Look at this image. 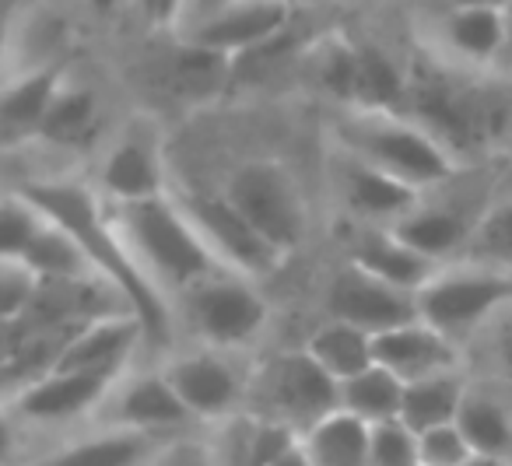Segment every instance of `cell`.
I'll return each mask as SVG.
<instances>
[{
    "mask_svg": "<svg viewBox=\"0 0 512 466\" xmlns=\"http://www.w3.org/2000/svg\"><path fill=\"white\" fill-rule=\"evenodd\" d=\"M207 445H211L214 466H256V417H228L218 424V435Z\"/></svg>",
    "mask_w": 512,
    "mask_h": 466,
    "instance_id": "d6a6232c",
    "label": "cell"
},
{
    "mask_svg": "<svg viewBox=\"0 0 512 466\" xmlns=\"http://www.w3.org/2000/svg\"><path fill=\"white\" fill-rule=\"evenodd\" d=\"M95 120H99V106H95V95L88 88H60L50 113H46L43 130H39V141L81 144L85 137H92Z\"/></svg>",
    "mask_w": 512,
    "mask_h": 466,
    "instance_id": "f546056e",
    "label": "cell"
},
{
    "mask_svg": "<svg viewBox=\"0 0 512 466\" xmlns=\"http://www.w3.org/2000/svg\"><path fill=\"white\" fill-rule=\"evenodd\" d=\"M183 312L190 319L193 333L211 344V351H235L246 347L267 323V302L246 284L239 274H218L204 277L183 291Z\"/></svg>",
    "mask_w": 512,
    "mask_h": 466,
    "instance_id": "ba28073f",
    "label": "cell"
},
{
    "mask_svg": "<svg viewBox=\"0 0 512 466\" xmlns=\"http://www.w3.org/2000/svg\"><path fill=\"white\" fill-rule=\"evenodd\" d=\"M505 11V43H502V67H512V4H502Z\"/></svg>",
    "mask_w": 512,
    "mask_h": 466,
    "instance_id": "74e56055",
    "label": "cell"
},
{
    "mask_svg": "<svg viewBox=\"0 0 512 466\" xmlns=\"http://www.w3.org/2000/svg\"><path fill=\"white\" fill-rule=\"evenodd\" d=\"M467 466H512L509 459H495V456H474Z\"/></svg>",
    "mask_w": 512,
    "mask_h": 466,
    "instance_id": "ab89813d",
    "label": "cell"
},
{
    "mask_svg": "<svg viewBox=\"0 0 512 466\" xmlns=\"http://www.w3.org/2000/svg\"><path fill=\"white\" fill-rule=\"evenodd\" d=\"M327 309H330V319L358 326V330H365L369 337H383V333L411 326L421 319L418 295L400 291V288H393V284L379 281V277L365 274L355 263H344L334 274Z\"/></svg>",
    "mask_w": 512,
    "mask_h": 466,
    "instance_id": "30bf717a",
    "label": "cell"
},
{
    "mask_svg": "<svg viewBox=\"0 0 512 466\" xmlns=\"http://www.w3.org/2000/svg\"><path fill=\"white\" fill-rule=\"evenodd\" d=\"M334 186H337V197L344 200V207L362 225L390 228L421 204V190L372 169V165L358 162L348 151H341L334 162Z\"/></svg>",
    "mask_w": 512,
    "mask_h": 466,
    "instance_id": "4fadbf2b",
    "label": "cell"
},
{
    "mask_svg": "<svg viewBox=\"0 0 512 466\" xmlns=\"http://www.w3.org/2000/svg\"><path fill=\"white\" fill-rule=\"evenodd\" d=\"M176 18L183 46L221 60L246 57V53L260 50L264 43L292 29V8L288 4H267V0L176 8Z\"/></svg>",
    "mask_w": 512,
    "mask_h": 466,
    "instance_id": "8992f818",
    "label": "cell"
},
{
    "mask_svg": "<svg viewBox=\"0 0 512 466\" xmlns=\"http://www.w3.org/2000/svg\"><path fill=\"white\" fill-rule=\"evenodd\" d=\"M151 466H214L211 445L197 442V438H172L162 445Z\"/></svg>",
    "mask_w": 512,
    "mask_h": 466,
    "instance_id": "8d00e7d4",
    "label": "cell"
},
{
    "mask_svg": "<svg viewBox=\"0 0 512 466\" xmlns=\"http://www.w3.org/2000/svg\"><path fill=\"white\" fill-rule=\"evenodd\" d=\"M505 305H512V277L498 274V270L474 267V263L442 267L418 291L421 323L439 330L456 347L463 340L477 337Z\"/></svg>",
    "mask_w": 512,
    "mask_h": 466,
    "instance_id": "5b68a950",
    "label": "cell"
},
{
    "mask_svg": "<svg viewBox=\"0 0 512 466\" xmlns=\"http://www.w3.org/2000/svg\"><path fill=\"white\" fill-rule=\"evenodd\" d=\"M306 354L344 386L355 375L369 372L376 365V337H369L365 330L348 323H337V319H327L320 330L309 337Z\"/></svg>",
    "mask_w": 512,
    "mask_h": 466,
    "instance_id": "cb8c5ba5",
    "label": "cell"
},
{
    "mask_svg": "<svg viewBox=\"0 0 512 466\" xmlns=\"http://www.w3.org/2000/svg\"><path fill=\"white\" fill-rule=\"evenodd\" d=\"M474 456L477 452L470 449V442L456 424L421 435V466H467Z\"/></svg>",
    "mask_w": 512,
    "mask_h": 466,
    "instance_id": "e575fe53",
    "label": "cell"
},
{
    "mask_svg": "<svg viewBox=\"0 0 512 466\" xmlns=\"http://www.w3.org/2000/svg\"><path fill=\"white\" fill-rule=\"evenodd\" d=\"M102 193L113 204H144V200H162L165 197V172L162 158L151 137L127 134L120 137L113 151L106 155L99 172Z\"/></svg>",
    "mask_w": 512,
    "mask_h": 466,
    "instance_id": "e0dca14e",
    "label": "cell"
},
{
    "mask_svg": "<svg viewBox=\"0 0 512 466\" xmlns=\"http://www.w3.org/2000/svg\"><path fill=\"white\" fill-rule=\"evenodd\" d=\"M15 260H22L29 270H36L39 281H92V277H99V270L85 256V249L78 246V239L67 228H60L57 221L46 218V214Z\"/></svg>",
    "mask_w": 512,
    "mask_h": 466,
    "instance_id": "603a6c76",
    "label": "cell"
},
{
    "mask_svg": "<svg viewBox=\"0 0 512 466\" xmlns=\"http://www.w3.org/2000/svg\"><path fill=\"white\" fill-rule=\"evenodd\" d=\"M477 225H470L467 214L453 211V207H439V204H418L407 218H400L397 225H390V232L404 242L407 249H414L425 260L439 263L446 256L467 249L470 235Z\"/></svg>",
    "mask_w": 512,
    "mask_h": 466,
    "instance_id": "44dd1931",
    "label": "cell"
},
{
    "mask_svg": "<svg viewBox=\"0 0 512 466\" xmlns=\"http://www.w3.org/2000/svg\"><path fill=\"white\" fill-rule=\"evenodd\" d=\"M60 88H64L60 85V67H39V71H29L18 81H11L4 88V102H0L4 144H22L29 137H39Z\"/></svg>",
    "mask_w": 512,
    "mask_h": 466,
    "instance_id": "ffe728a7",
    "label": "cell"
},
{
    "mask_svg": "<svg viewBox=\"0 0 512 466\" xmlns=\"http://www.w3.org/2000/svg\"><path fill=\"white\" fill-rule=\"evenodd\" d=\"M348 263H355L358 270L379 277V281L393 284L400 291H411L418 295L435 274H439V263L425 260L414 249H407L390 228L383 225H358L355 235L348 242Z\"/></svg>",
    "mask_w": 512,
    "mask_h": 466,
    "instance_id": "2e32d148",
    "label": "cell"
},
{
    "mask_svg": "<svg viewBox=\"0 0 512 466\" xmlns=\"http://www.w3.org/2000/svg\"><path fill=\"white\" fill-rule=\"evenodd\" d=\"M144 340V326L137 316H109L85 326L60 358L57 372H99L120 375Z\"/></svg>",
    "mask_w": 512,
    "mask_h": 466,
    "instance_id": "ac0fdd59",
    "label": "cell"
},
{
    "mask_svg": "<svg viewBox=\"0 0 512 466\" xmlns=\"http://www.w3.org/2000/svg\"><path fill=\"white\" fill-rule=\"evenodd\" d=\"M369 466H421V435L400 417L372 424Z\"/></svg>",
    "mask_w": 512,
    "mask_h": 466,
    "instance_id": "1f68e13d",
    "label": "cell"
},
{
    "mask_svg": "<svg viewBox=\"0 0 512 466\" xmlns=\"http://www.w3.org/2000/svg\"><path fill=\"white\" fill-rule=\"evenodd\" d=\"M274 466H313V463H309L306 449H302V445H299V449H292L285 459H281V463H274Z\"/></svg>",
    "mask_w": 512,
    "mask_h": 466,
    "instance_id": "f35d334b",
    "label": "cell"
},
{
    "mask_svg": "<svg viewBox=\"0 0 512 466\" xmlns=\"http://www.w3.org/2000/svg\"><path fill=\"white\" fill-rule=\"evenodd\" d=\"M477 337H484V344H488V358L495 365L498 379H505L512 386V305L495 312V319Z\"/></svg>",
    "mask_w": 512,
    "mask_h": 466,
    "instance_id": "d590c367",
    "label": "cell"
},
{
    "mask_svg": "<svg viewBox=\"0 0 512 466\" xmlns=\"http://www.w3.org/2000/svg\"><path fill=\"white\" fill-rule=\"evenodd\" d=\"M404 393L407 382H400L390 368L372 365L369 372L355 375L341 386V410L365 424L397 421L404 414Z\"/></svg>",
    "mask_w": 512,
    "mask_h": 466,
    "instance_id": "83f0119b",
    "label": "cell"
},
{
    "mask_svg": "<svg viewBox=\"0 0 512 466\" xmlns=\"http://www.w3.org/2000/svg\"><path fill=\"white\" fill-rule=\"evenodd\" d=\"M39 284H43L39 274L25 267L22 260H4V267H0V312H4V323H11V319H18L29 309Z\"/></svg>",
    "mask_w": 512,
    "mask_h": 466,
    "instance_id": "836d02e7",
    "label": "cell"
},
{
    "mask_svg": "<svg viewBox=\"0 0 512 466\" xmlns=\"http://www.w3.org/2000/svg\"><path fill=\"white\" fill-rule=\"evenodd\" d=\"M467 263L512 277V200L495 204L484 218H477L467 242Z\"/></svg>",
    "mask_w": 512,
    "mask_h": 466,
    "instance_id": "4dcf8cb0",
    "label": "cell"
},
{
    "mask_svg": "<svg viewBox=\"0 0 512 466\" xmlns=\"http://www.w3.org/2000/svg\"><path fill=\"white\" fill-rule=\"evenodd\" d=\"M309 78L334 99L348 102L351 109L358 106V43L344 36L320 39L313 50L306 53Z\"/></svg>",
    "mask_w": 512,
    "mask_h": 466,
    "instance_id": "f1b7e54d",
    "label": "cell"
},
{
    "mask_svg": "<svg viewBox=\"0 0 512 466\" xmlns=\"http://www.w3.org/2000/svg\"><path fill=\"white\" fill-rule=\"evenodd\" d=\"M435 57L453 67H491L502 60L505 11L495 4H460L442 8L432 18Z\"/></svg>",
    "mask_w": 512,
    "mask_h": 466,
    "instance_id": "7c38bea8",
    "label": "cell"
},
{
    "mask_svg": "<svg viewBox=\"0 0 512 466\" xmlns=\"http://www.w3.org/2000/svg\"><path fill=\"white\" fill-rule=\"evenodd\" d=\"M158 452H162L158 435L113 428L64 445L60 452H50L29 466H151Z\"/></svg>",
    "mask_w": 512,
    "mask_h": 466,
    "instance_id": "7402d4cb",
    "label": "cell"
},
{
    "mask_svg": "<svg viewBox=\"0 0 512 466\" xmlns=\"http://www.w3.org/2000/svg\"><path fill=\"white\" fill-rule=\"evenodd\" d=\"M246 403L256 421L285 424L302 438L341 410V382L330 379L306 351L278 354L249 375Z\"/></svg>",
    "mask_w": 512,
    "mask_h": 466,
    "instance_id": "277c9868",
    "label": "cell"
},
{
    "mask_svg": "<svg viewBox=\"0 0 512 466\" xmlns=\"http://www.w3.org/2000/svg\"><path fill=\"white\" fill-rule=\"evenodd\" d=\"M116 424L127 431H144V435H158V431H179L197 417L186 410V403L176 396L162 372H148L130 379L120 389L113 403Z\"/></svg>",
    "mask_w": 512,
    "mask_h": 466,
    "instance_id": "d6986e66",
    "label": "cell"
},
{
    "mask_svg": "<svg viewBox=\"0 0 512 466\" xmlns=\"http://www.w3.org/2000/svg\"><path fill=\"white\" fill-rule=\"evenodd\" d=\"M225 197L235 211L264 235L278 253H292L302 246L309 228V211L295 186L292 172L278 162H249L228 183Z\"/></svg>",
    "mask_w": 512,
    "mask_h": 466,
    "instance_id": "52a82bcc",
    "label": "cell"
},
{
    "mask_svg": "<svg viewBox=\"0 0 512 466\" xmlns=\"http://www.w3.org/2000/svg\"><path fill=\"white\" fill-rule=\"evenodd\" d=\"M29 204H36L50 221H57L60 228L78 239V246L85 249V256L92 260V267L99 270V277H106L116 291L130 302L134 316L144 326V340L151 347H165L172 337V309L165 305L162 288L137 267V260L130 256V249L123 246V239L116 235L109 211L99 204L92 190L78 183H25L22 190Z\"/></svg>",
    "mask_w": 512,
    "mask_h": 466,
    "instance_id": "6da1fadb",
    "label": "cell"
},
{
    "mask_svg": "<svg viewBox=\"0 0 512 466\" xmlns=\"http://www.w3.org/2000/svg\"><path fill=\"white\" fill-rule=\"evenodd\" d=\"M120 375H99V372H50L46 379L32 382L29 389L15 396L11 407L22 417L39 424L71 421L85 410L99 407L116 386Z\"/></svg>",
    "mask_w": 512,
    "mask_h": 466,
    "instance_id": "5bb4252c",
    "label": "cell"
},
{
    "mask_svg": "<svg viewBox=\"0 0 512 466\" xmlns=\"http://www.w3.org/2000/svg\"><path fill=\"white\" fill-rule=\"evenodd\" d=\"M376 365L390 368L400 382H421L432 375L460 372V347L428 323H411L376 337Z\"/></svg>",
    "mask_w": 512,
    "mask_h": 466,
    "instance_id": "9a60e30c",
    "label": "cell"
},
{
    "mask_svg": "<svg viewBox=\"0 0 512 466\" xmlns=\"http://www.w3.org/2000/svg\"><path fill=\"white\" fill-rule=\"evenodd\" d=\"M467 389L470 386L460 372H446V375L411 382L404 393V414H400V421L418 431V435L435 431V428H449V424H456V417H460Z\"/></svg>",
    "mask_w": 512,
    "mask_h": 466,
    "instance_id": "484cf974",
    "label": "cell"
},
{
    "mask_svg": "<svg viewBox=\"0 0 512 466\" xmlns=\"http://www.w3.org/2000/svg\"><path fill=\"white\" fill-rule=\"evenodd\" d=\"M109 221H113L123 246L130 249V256L137 260V267L158 288L165 284L176 295H183L204 277L225 270L204 242V235L186 218L183 207L169 197L144 200V204H113Z\"/></svg>",
    "mask_w": 512,
    "mask_h": 466,
    "instance_id": "7a4b0ae2",
    "label": "cell"
},
{
    "mask_svg": "<svg viewBox=\"0 0 512 466\" xmlns=\"http://www.w3.org/2000/svg\"><path fill=\"white\" fill-rule=\"evenodd\" d=\"M456 428L463 431V438H467L477 456H512V407L498 393H491V389H467Z\"/></svg>",
    "mask_w": 512,
    "mask_h": 466,
    "instance_id": "d4e9b609",
    "label": "cell"
},
{
    "mask_svg": "<svg viewBox=\"0 0 512 466\" xmlns=\"http://www.w3.org/2000/svg\"><path fill=\"white\" fill-rule=\"evenodd\" d=\"M369 442L372 424L358 421L344 410H337L334 417L316 424L309 435H302V449L313 466H369Z\"/></svg>",
    "mask_w": 512,
    "mask_h": 466,
    "instance_id": "4316f807",
    "label": "cell"
},
{
    "mask_svg": "<svg viewBox=\"0 0 512 466\" xmlns=\"http://www.w3.org/2000/svg\"><path fill=\"white\" fill-rule=\"evenodd\" d=\"M337 148L414 190L439 186L456 172V158L404 113L351 109L337 123Z\"/></svg>",
    "mask_w": 512,
    "mask_h": 466,
    "instance_id": "3957f363",
    "label": "cell"
},
{
    "mask_svg": "<svg viewBox=\"0 0 512 466\" xmlns=\"http://www.w3.org/2000/svg\"><path fill=\"white\" fill-rule=\"evenodd\" d=\"M179 207L186 211V218L193 221L204 242L211 246V253L218 256L221 267H228L239 277H267L281 267L285 253L271 246L264 235L256 232L232 200L221 197H186L179 200Z\"/></svg>",
    "mask_w": 512,
    "mask_h": 466,
    "instance_id": "9c48e42d",
    "label": "cell"
},
{
    "mask_svg": "<svg viewBox=\"0 0 512 466\" xmlns=\"http://www.w3.org/2000/svg\"><path fill=\"white\" fill-rule=\"evenodd\" d=\"M162 375L197 421H228L239 414L249 393V379L221 351H190L165 361Z\"/></svg>",
    "mask_w": 512,
    "mask_h": 466,
    "instance_id": "8fae6325",
    "label": "cell"
}]
</instances>
